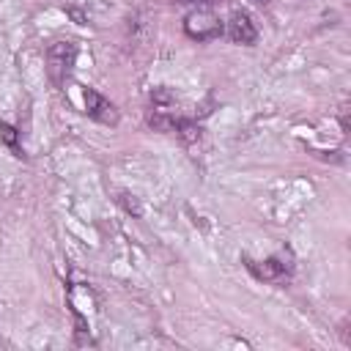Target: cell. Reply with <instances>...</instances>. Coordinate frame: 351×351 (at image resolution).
Returning <instances> with one entry per match:
<instances>
[{"mask_svg": "<svg viewBox=\"0 0 351 351\" xmlns=\"http://www.w3.org/2000/svg\"><path fill=\"white\" fill-rule=\"evenodd\" d=\"M74 60H77V44L74 41L49 44V49H47V74L58 88L69 80V74L74 69Z\"/></svg>", "mask_w": 351, "mask_h": 351, "instance_id": "obj_1", "label": "cell"}, {"mask_svg": "<svg viewBox=\"0 0 351 351\" xmlns=\"http://www.w3.org/2000/svg\"><path fill=\"white\" fill-rule=\"evenodd\" d=\"M244 266L250 269V274H252L255 280L274 282V285L288 282L291 274H293V263H291V258H285V255H274V258H266V261H252V258L244 255Z\"/></svg>", "mask_w": 351, "mask_h": 351, "instance_id": "obj_2", "label": "cell"}, {"mask_svg": "<svg viewBox=\"0 0 351 351\" xmlns=\"http://www.w3.org/2000/svg\"><path fill=\"white\" fill-rule=\"evenodd\" d=\"M222 30L225 27H222L219 16L211 14V8H197V11L186 14V19H184V33L189 38H197V41L217 38V36H222Z\"/></svg>", "mask_w": 351, "mask_h": 351, "instance_id": "obj_3", "label": "cell"}, {"mask_svg": "<svg viewBox=\"0 0 351 351\" xmlns=\"http://www.w3.org/2000/svg\"><path fill=\"white\" fill-rule=\"evenodd\" d=\"M82 99H85V112L93 118V121H99V123H104V126H118V121H121V115H118V107L110 101V99H104L99 90H93V88H82Z\"/></svg>", "mask_w": 351, "mask_h": 351, "instance_id": "obj_4", "label": "cell"}, {"mask_svg": "<svg viewBox=\"0 0 351 351\" xmlns=\"http://www.w3.org/2000/svg\"><path fill=\"white\" fill-rule=\"evenodd\" d=\"M228 36L236 44H255L258 41V27L247 11H233L228 19Z\"/></svg>", "mask_w": 351, "mask_h": 351, "instance_id": "obj_5", "label": "cell"}, {"mask_svg": "<svg viewBox=\"0 0 351 351\" xmlns=\"http://www.w3.org/2000/svg\"><path fill=\"white\" fill-rule=\"evenodd\" d=\"M173 132H176L184 143H197V140H200V126H197L195 121H189V118H178Z\"/></svg>", "mask_w": 351, "mask_h": 351, "instance_id": "obj_6", "label": "cell"}, {"mask_svg": "<svg viewBox=\"0 0 351 351\" xmlns=\"http://www.w3.org/2000/svg\"><path fill=\"white\" fill-rule=\"evenodd\" d=\"M0 134H3V140H5V145L16 154V156H22V148L16 145V129L14 126H8V123H0Z\"/></svg>", "mask_w": 351, "mask_h": 351, "instance_id": "obj_7", "label": "cell"}, {"mask_svg": "<svg viewBox=\"0 0 351 351\" xmlns=\"http://www.w3.org/2000/svg\"><path fill=\"white\" fill-rule=\"evenodd\" d=\"M118 200H121V206H123V208H126L129 214H134V217H140V214H143V208H140V203H137V200H134L132 195H121Z\"/></svg>", "mask_w": 351, "mask_h": 351, "instance_id": "obj_8", "label": "cell"}, {"mask_svg": "<svg viewBox=\"0 0 351 351\" xmlns=\"http://www.w3.org/2000/svg\"><path fill=\"white\" fill-rule=\"evenodd\" d=\"M184 3H195L197 8H211V5H217L219 0H184Z\"/></svg>", "mask_w": 351, "mask_h": 351, "instance_id": "obj_9", "label": "cell"}, {"mask_svg": "<svg viewBox=\"0 0 351 351\" xmlns=\"http://www.w3.org/2000/svg\"><path fill=\"white\" fill-rule=\"evenodd\" d=\"M261 3H266V0H261Z\"/></svg>", "mask_w": 351, "mask_h": 351, "instance_id": "obj_10", "label": "cell"}]
</instances>
